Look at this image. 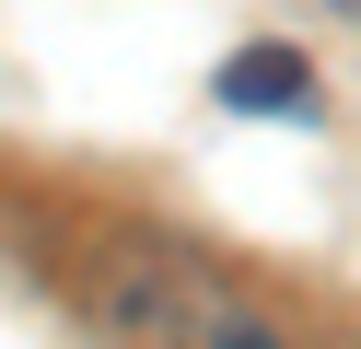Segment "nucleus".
Here are the masks:
<instances>
[{
  "label": "nucleus",
  "mask_w": 361,
  "mask_h": 349,
  "mask_svg": "<svg viewBox=\"0 0 361 349\" xmlns=\"http://www.w3.org/2000/svg\"><path fill=\"white\" fill-rule=\"evenodd\" d=\"M128 338L140 349H280V326H257L233 291H210V279H140V302H128Z\"/></svg>",
  "instance_id": "1"
},
{
  "label": "nucleus",
  "mask_w": 361,
  "mask_h": 349,
  "mask_svg": "<svg viewBox=\"0 0 361 349\" xmlns=\"http://www.w3.org/2000/svg\"><path fill=\"white\" fill-rule=\"evenodd\" d=\"M210 93H221L233 116H314V70L291 59V47H233Z\"/></svg>",
  "instance_id": "2"
},
{
  "label": "nucleus",
  "mask_w": 361,
  "mask_h": 349,
  "mask_svg": "<svg viewBox=\"0 0 361 349\" xmlns=\"http://www.w3.org/2000/svg\"><path fill=\"white\" fill-rule=\"evenodd\" d=\"M350 12H361V0H350Z\"/></svg>",
  "instance_id": "3"
}]
</instances>
